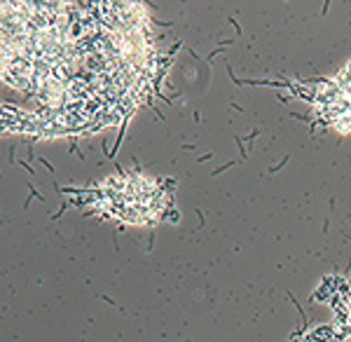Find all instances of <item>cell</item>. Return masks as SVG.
Wrapping results in <instances>:
<instances>
[{
    "mask_svg": "<svg viewBox=\"0 0 351 342\" xmlns=\"http://www.w3.org/2000/svg\"><path fill=\"white\" fill-rule=\"evenodd\" d=\"M89 204L124 225L150 227L173 211V185L157 176L117 174L89 187Z\"/></svg>",
    "mask_w": 351,
    "mask_h": 342,
    "instance_id": "1",
    "label": "cell"
},
{
    "mask_svg": "<svg viewBox=\"0 0 351 342\" xmlns=\"http://www.w3.org/2000/svg\"><path fill=\"white\" fill-rule=\"evenodd\" d=\"M311 300L332 307V330L335 342L351 338V277H328L319 286Z\"/></svg>",
    "mask_w": 351,
    "mask_h": 342,
    "instance_id": "3",
    "label": "cell"
},
{
    "mask_svg": "<svg viewBox=\"0 0 351 342\" xmlns=\"http://www.w3.org/2000/svg\"><path fill=\"white\" fill-rule=\"evenodd\" d=\"M291 89L307 101L319 124L342 136L351 134V61L332 76L316 82H295Z\"/></svg>",
    "mask_w": 351,
    "mask_h": 342,
    "instance_id": "2",
    "label": "cell"
}]
</instances>
